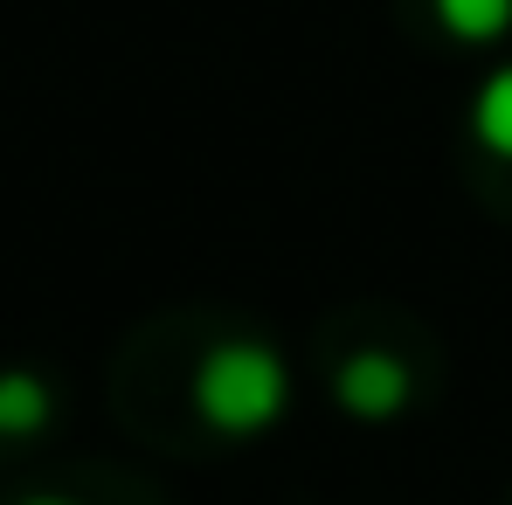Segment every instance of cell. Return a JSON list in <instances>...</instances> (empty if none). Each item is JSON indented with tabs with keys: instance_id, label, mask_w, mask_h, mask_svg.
<instances>
[{
	"instance_id": "6da1fadb",
	"label": "cell",
	"mask_w": 512,
	"mask_h": 505,
	"mask_svg": "<svg viewBox=\"0 0 512 505\" xmlns=\"http://www.w3.org/2000/svg\"><path fill=\"white\" fill-rule=\"evenodd\" d=\"M284 402H291V374H284V360L270 353V346H256V339H222L201 367H194V409L208 429H222V436H256V429H270V422L284 416Z\"/></svg>"
},
{
	"instance_id": "7a4b0ae2",
	"label": "cell",
	"mask_w": 512,
	"mask_h": 505,
	"mask_svg": "<svg viewBox=\"0 0 512 505\" xmlns=\"http://www.w3.org/2000/svg\"><path fill=\"white\" fill-rule=\"evenodd\" d=\"M333 388H340V409L381 422V416H395V409L409 402V367H402L395 353H353Z\"/></svg>"
},
{
	"instance_id": "3957f363",
	"label": "cell",
	"mask_w": 512,
	"mask_h": 505,
	"mask_svg": "<svg viewBox=\"0 0 512 505\" xmlns=\"http://www.w3.org/2000/svg\"><path fill=\"white\" fill-rule=\"evenodd\" d=\"M471 132H478L485 153L512 160V70H492V77H485L478 104H471Z\"/></svg>"
},
{
	"instance_id": "277c9868",
	"label": "cell",
	"mask_w": 512,
	"mask_h": 505,
	"mask_svg": "<svg viewBox=\"0 0 512 505\" xmlns=\"http://www.w3.org/2000/svg\"><path fill=\"white\" fill-rule=\"evenodd\" d=\"M49 422V388L35 374H0V436H35Z\"/></svg>"
},
{
	"instance_id": "5b68a950",
	"label": "cell",
	"mask_w": 512,
	"mask_h": 505,
	"mask_svg": "<svg viewBox=\"0 0 512 505\" xmlns=\"http://www.w3.org/2000/svg\"><path fill=\"white\" fill-rule=\"evenodd\" d=\"M436 21L457 42H492L512 28V0H436Z\"/></svg>"
},
{
	"instance_id": "8992f818",
	"label": "cell",
	"mask_w": 512,
	"mask_h": 505,
	"mask_svg": "<svg viewBox=\"0 0 512 505\" xmlns=\"http://www.w3.org/2000/svg\"><path fill=\"white\" fill-rule=\"evenodd\" d=\"M21 505H70V499H21Z\"/></svg>"
}]
</instances>
